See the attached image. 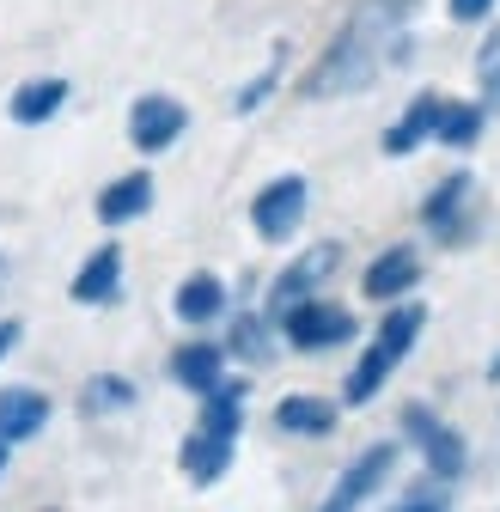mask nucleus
Instances as JSON below:
<instances>
[{"label":"nucleus","mask_w":500,"mask_h":512,"mask_svg":"<svg viewBox=\"0 0 500 512\" xmlns=\"http://www.w3.org/2000/svg\"><path fill=\"white\" fill-rule=\"evenodd\" d=\"M403 25H409V0H360L354 19L318 55V68L299 80V98H348L372 86L385 74V61L403 55Z\"/></svg>","instance_id":"1"},{"label":"nucleus","mask_w":500,"mask_h":512,"mask_svg":"<svg viewBox=\"0 0 500 512\" xmlns=\"http://www.w3.org/2000/svg\"><path fill=\"white\" fill-rule=\"evenodd\" d=\"M421 330H427V305H391L385 324H379V336H372V348L354 360V372H348V384H342V403H348V409H366L372 397H379L385 378L409 360V348H415Z\"/></svg>","instance_id":"2"},{"label":"nucleus","mask_w":500,"mask_h":512,"mask_svg":"<svg viewBox=\"0 0 500 512\" xmlns=\"http://www.w3.org/2000/svg\"><path fill=\"white\" fill-rule=\"evenodd\" d=\"M281 336H287L299 354L342 348V342H354V311H342V305H330V299H299L293 311H281Z\"/></svg>","instance_id":"3"},{"label":"nucleus","mask_w":500,"mask_h":512,"mask_svg":"<svg viewBox=\"0 0 500 512\" xmlns=\"http://www.w3.org/2000/svg\"><path fill=\"white\" fill-rule=\"evenodd\" d=\"M305 202H311V183L299 171L269 177L257 189V202H250V226H257V238H269V244H287L299 232V220H305Z\"/></svg>","instance_id":"4"},{"label":"nucleus","mask_w":500,"mask_h":512,"mask_svg":"<svg viewBox=\"0 0 500 512\" xmlns=\"http://www.w3.org/2000/svg\"><path fill=\"white\" fill-rule=\"evenodd\" d=\"M336 263H342V244H311L305 256H293V263L275 275V287H269V324H281V311H293L299 299H318V287L336 275Z\"/></svg>","instance_id":"5"},{"label":"nucleus","mask_w":500,"mask_h":512,"mask_svg":"<svg viewBox=\"0 0 500 512\" xmlns=\"http://www.w3.org/2000/svg\"><path fill=\"white\" fill-rule=\"evenodd\" d=\"M391 470H397V445L385 439V445H372V452H360V458L342 470V482L324 494V506H318V512H360L372 494L385 488V476H391Z\"/></svg>","instance_id":"6"},{"label":"nucleus","mask_w":500,"mask_h":512,"mask_svg":"<svg viewBox=\"0 0 500 512\" xmlns=\"http://www.w3.org/2000/svg\"><path fill=\"white\" fill-rule=\"evenodd\" d=\"M183 128H190V110H183L171 92H147V98H135V110H129V141H135L141 153H171V147L183 141Z\"/></svg>","instance_id":"7"},{"label":"nucleus","mask_w":500,"mask_h":512,"mask_svg":"<svg viewBox=\"0 0 500 512\" xmlns=\"http://www.w3.org/2000/svg\"><path fill=\"white\" fill-rule=\"evenodd\" d=\"M403 427L415 433V445H421V458H427V470H433V482H458L464 476V464H470V452H464V439L446 427V421H433L421 403H409L403 409Z\"/></svg>","instance_id":"8"},{"label":"nucleus","mask_w":500,"mask_h":512,"mask_svg":"<svg viewBox=\"0 0 500 512\" xmlns=\"http://www.w3.org/2000/svg\"><path fill=\"white\" fill-rule=\"evenodd\" d=\"M415 281H421V256H415V244H391L385 256H372V263H366L360 293L379 299V305H397L403 293H415Z\"/></svg>","instance_id":"9"},{"label":"nucleus","mask_w":500,"mask_h":512,"mask_svg":"<svg viewBox=\"0 0 500 512\" xmlns=\"http://www.w3.org/2000/svg\"><path fill=\"white\" fill-rule=\"evenodd\" d=\"M440 110H446V92H415V98H409V110L385 128V141H379V147H385L391 159H409L415 147H427V141H433V128H440Z\"/></svg>","instance_id":"10"},{"label":"nucleus","mask_w":500,"mask_h":512,"mask_svg":"<svg viewBox=\"0 0 500 512\" xmlns=\"http://www.w3.org/2000/svg\"><path fill=\"white\" fill-rule=\"evenodd\" d=\"M49 397L43 391H31V384H13V391H0V445H25V439H37L43 427H49Z\"/></svg>","instance_id":"11"},{"label":"nucleus","mask_w":500,"mask_h":512,"mask_svg":"<svg viewBox=\"0 0 500 512\" xmlns=\"http://www.w3.org/2000/svg\"><path fill=\"white\" fill-rule=\"evenodd\" d=\"M68 293H74V305H110L122 293V244H98L80 263V275H74Z\"/></svg>","instance_id":"12"},{"label":"nucleus","mask_w":500,"mask_h":512,"mask_svg":"<svg viewBox=\"0 0 500 512\" xmlns=\"http://www.w3.org/2000/svg\"><path fill=\"white\" fill-rule=\"evenodd\" d=\"M470 196H476V177H470V171H452V177L427 196L421 220L440 232V238H464V208H470Z\"/></svg>","instance_id":"13"},{"label":"nucleus","mask_w":500,"mask_h":512,"mask_svg":"<svg viewBox=\"0 0 500 512\" xmlns=\"http://www.w3.org/2000/svg\"><path fill=\"white\" fill-rule=\"evenodd\" d=\"M232 445L238 439H220V433H190V439H183V452H177V464H183V476H190L196 488H214L226 470H232Z\"/></svg>","instance_id":"14"},{"label":"nucleus","mask_w":500,"mask_h":512,"mask_svg":"<svg viewBox=\"0 0 500 512\" xmlns=\"http://www.w3.org/2000/svg\"><path fill=\"white\" fill-rule=\"evenodd\" d=\"M171 378L183 384V391L208 397L214 384L226 378V348H220V342H183V348L171 354Z\"/></svg>","instance_id":"15"},{"label":"nucleus","mask_w":500,"mask_h":512,"mask_svg":"<svg viewBox=\"0 0 500 512\" xmlns=\"http://www.w3.org/2000/svg\"><path fill=\"white\" fill-rule=\"evenodd\" d=\"M153 208V177L147 171H129V177H116L104 183V196H98V220L104 226H129Z\"/></svg>","instance_id":"16"},{"label":"nucleus","mask_w":500,"mask_h":512,"mask_svg":"<svg viewBox=\"0 0 500 512\" xmlns=\"http://www.w3.org/2000/svg\"><path fill=\"white\" fill-rule=\"evenodd\" d=\"M74 98V86L68 80H25L13 98H7V116L19 122V128H37V122H49V116H61V104H68Z\"/></svg>","instance_id":"17"},{"label":"nucleus","mask_w":500,"mask_h":512,"mask_svg":"<svg viewBox=\"0 0 500 512\" xmlns=\"http://www.w3.org/2000/svg\"><path fill=\"white\" fill-rule=\"evenodd\" d=\"M275 427L293 433V439H324V433H336V403H324V397H281L275 403Z\"/></svg>","instance_id":"18"},{"label":"nucleus","mask_w":500,"mask_h":512,"mask_svg":"<svg viewBox=\"0 0 500 512\" xmlns=\"http://www.w3.org/2000/svg\"><path fill=\"white\" fill-rule=\"evenodd\" d=\"M171 305H177L183 324H214V317L226 311V281L202 269V275H190V281L177 287V299H171Z\"/></svg>","instance_id":"19"},{"label":"nucleus","mask_w":500,"mask_h":512,"mask_svg":"<svg viewBox=\"0 0 500 512\" xmlns=\"http://www.w3.org/2000/svg\"><path fill=\"white\" fill-rule=\"evenodd\" d=\"M238 427H244V384H232V378H220L214 391L202 397V433H220V439H238Z\"/></svg>","instance_id":"20"},{"label":"nucleus","mask_w":500,"mask_h":512,"mask_svg":"<svg viewBox=\"0 0 500 512\" xmlns=\"http://www.w3.org/2000/svg\"><path fill=\"white\" fill-rule=\"evenodd\" d=\"M482 104H452L446 98V110H440V128H433V141H440V147H476V135H482Z\"/></svg>","instance_id":"21"},{"label":"nucleus","mask_w":500,"mask_h":512,"mask_svg":"<svg viewBox=\"0 0 500 512\" xmlns=\"http://www.w3.org/2000/svg\"><path fill=\"white\" fill-rule=\"evenodd\" d=\"M269 317L263 311H244L238 324H232V342H220L226 354H238V360H269Z\"/></svg>","instance_id":"22"},{"label":"nucleus","mask_w":500,"mask_h":512,"mask_svg":"<svg viewBox=\"0 0 500 512\" xmlns=\"http://www.w3.org/2000/svg\"><path fill=\"white\" fill-rule=\"evenodd\" d=\"M129 403H135V384L122 378V372H98V378L86 384V397H80L86 415H110V409H129Z\"/></svg>","instance_id":"23"},{"label":"nucleus","mask_w":500,"mask_h":512,"mask_svg":"<svg viewBox=\"0 0 500 512\" xmlns=\"http://www.w3.org/2000/svg\"><path fill=\"white\" fill-rule=\"evenodd\" d=\"M476 86H482V110H500V31H488L476 49Z\"/></svg>","instance_id":"24"},{"label":"nucleus","mask_w":500,"mask_h":512,"mask_svg":"<svg viewBox=\"0 0 500 512\" xmlns=\"http://www.w3.org/2000/svg\"><path fill=\"white\" fill-rule=\"evenodd\" d=\"M275 86H281V55H275V61H269V68H263L257 80H250V86H238L232 110H238V116H250V110H263V98H269Z\"/></svg>","instance_id":"25"},{"label":"nucleus","mask_w":500,"mask_h":512,"mask_svg":"<svg viewBox=\"0 0 500 512\" xmlns=\"http://www.w3.org/2000/svg\"><path fill=\"white\" fill-rule=\"evenodd\" d=\"M391 512H452V488H446V482H421V488L403 494Z\"/></svg>","instance_id":"26"},{"label":"nucleus","mask_w":500,"mask_h":512,"mask_svg":"<svg viewBox=\"0 0 500 512\" xmlns=\"http://www.w3.org/2000/svg\"><path fill=\"white\" fill-rule=\"evenodd\" d=\"M446 13H452L458 25H476V19H488V13H494V0H446Z\"/></svg>","instance_id":"27"},{"label":"nucleus","mask_w":500,"mask_h":512,"mask_svg":"<svg viewBox=\"0 0 500 512\" xmlns=\"http://www.w3.org/2000/svg\"><path fill=\"white\" fill-rule=\"evenodd\" d=\"M13 342H19V324H13V317H0V360L13 354Z\"/></svg>","instance_id":"28"},{"label":"nucleus","mask_w":500,"mask_h":512,"mask_svg":"<svg viewBox=\"0 0 500 512\" xmlns=\"http://www.w3.org/2000/svg\"><path fill=\"white\" fill-rule=\"evenodd\" d=\"M0 476H7V445H0Z\"/></svg>","instance_id":"29"},{"label":"nucleus","mask_w":500,"mask_h":512,"mask_svg":"<svg viewBox=\"0 0 500 512\" xmlns=\"http://www.w3.org/2000/svg\"><path fill=\"white\" fill-rule=\"evenodd\" d=\"M494 378H500V360H494Z\"/></svg>","instance_id":"30"}]
</instances>
